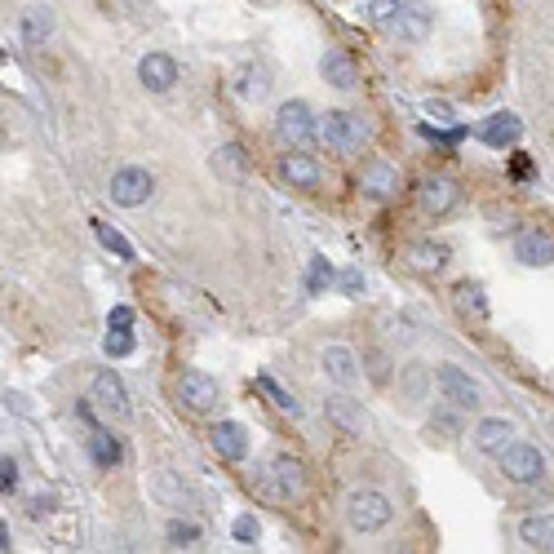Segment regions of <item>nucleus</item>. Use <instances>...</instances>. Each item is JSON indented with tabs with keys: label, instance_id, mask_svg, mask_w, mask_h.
<instances>
[{
	"label": "nucleus",
	"instance_id": "f257e3e1",
	"mask_svg": "<svg viewBox=\"0 0 554 554\" xmlns=\"http://www.w3.org/2000/svg\"><path fill=\"white\" fill-rule=\"evenodd\" d=\"M395 519V506L386 492L377 488H359L346 497V523H351L355 532H382L386 523Z\"/></svg>",
	"mask_w": 554,
	"mask_h": 554
},
{
	"label": "nucleus",
	"instance_id": "f03ea898",
	"mask_svg": "<svg viewBox=\"0 0 554 554\" xmlns=\"http://www.w3.org/2000/svg\"><path fill=\"white\" fill-rule=\"evenodd\" d=\"M368 133H373L368 120L355 116V111H328L320 120V138L337 151V156H355V151L368 142Z\"/></svg>",
	"mask_w": 554,
	"mask_h": 554
},
{
	"label": "nucleus",
	"instance_id": "7ed1b4c3",
	"mask_svg": "<svg viewBox=\"0 0 554 554\" xmlns=\"http://www.w3.org/2000/svg\"><path fill=\"white\" fill-rule=\"evenodd\" d=\"M275 133H280L284 147L293 151H306L315 138H320V120H315V111L306 107V102H284L280 111H275Z\"/></svg>",
	"mask_w": 554,
	"mask_h": 554
},
{
	"label": "nucleus",
	"instance_id": "20e7f679",
	"mask_svg": "<svg viewBox=\"0 0 554 554\" xmlns=\"http://www.w3.org/2000/svg\"><path fill=\"white\" fill-rule=\"evenodd\" d=\"M262 484H266V492H271V497H280V501L302 497V492H306V466L293 453H275L262 466Z\"/></svg>",
	"mask_w": 554,
	"mask_h": 554
},
{
	"label": "nucleus",
	"instance_id": "39448f33",
	"mask_svg": "<svg viewBox=\"0 0 554 554\" xmlns=\"http://www.w3.org/2000/svg\"><path fill=\"white\" fill-rule=\"evenodd\" d=\"M435 386H439V395H444V404H453L457 413H470V408L484 404V391H479V382H470V377L461 373L457 364H439Z\"/></svg>",
	"mask_w": 554,
	"mask_h": 554
},
{
	"label": "nucleus",
	"instance_id": "423d86ee",
	"mask_svg": "<svg viewBox=\"0 0 554 554\" xmlns=\"http://www.w3.org/2000/svg\"><path fill=\"white\" fill-rule=\"evenodd\" d=\"M501 475L515 479V484H537V479L546 475V457L532 444H510L506 453H501Z\"/></svg>",
	"mask_w": 554,
	"mask_h": 554
},
{
	"label": "nucleus",
	"instance_id": "0eeeda50",
	"mask_svg": "<svg viewBox=\"0 0 554 554\" xmlns=\"http://www.w3.org/2000/svg\"><path fill=\"white\" fill-rule=\"evenodd\" d=\"M151 191H156V178H151L147 169H116V178H111V200L125 204V209H138V204L151 200Z\"/></svg>",
	"mask_w": 554,
	"mask_h": 554
},
{
	"label": "nucleus",
	"instance_id": "6e6552de",
	"mask_svg": "<svg viewBox=\"0 0 554 554\" xmlns=\"http://www.w3.org/2000/svg\"><path fill=\"white\" fill-rule=\"evenodd\" d=\"M218 382L209 373H182L178 377V404L191 408V413H213L218 408Z\"/></svg>",
	"mask_w": 554,
	"mask_h": 554
},
{
	"label": "nucleus",
	"instance_id": "1a4fd4ad",
	"mask_svg": "<svg viewBox=\"0 0 554 554\" xmlns=\"http://www.w3.org/2000/svg\"><path fill=\"white\" fill-rule=\"evenodd\" d=\"M386 32L391 36H399V40H426L430 36V9L426 5H404V0H399L395 5V14L386 18Z\"/></svg>",
	"mask_w": 554,
	"mask_h": 554
},
{
	"label": "nucleus",
	"instance_id": "9d476101",
	"mask_svg": "<svg viewBox=\"0 0 554 554\" xmlns=\"http://www.w3.org/2000/svg\"><path fill=\"white\" fill-rule=\"evenodd\" d=\"M324 413H328V422L342 426L346 435H355V439L368 435V413H364V404H355V399L346 395V391H342V395H328Z\"/></svg>",
	"mask_w": 554,
	"mask_h": 554
},
{
	"label": "nucleus",
	"instance_id": "9b49d317",
	"mask_svg": "<svg viewBox=\"0 0 554 554\" xmlns=\"http://www.w3.org/2000/svg\"><path fill=\"white\" fill-rule=\"evenodd\" d=\"M94 404L102 408V413H111V417H129V391H125V382H120L111 368H102V373L94 377Z\"/></svg>",
	"mask_w": 554,
	"mask_h": 554
},
{
	"label": "nucleus",
	"instance_id": "f8f14e48",
	"mask_svg": "<svg viewBox=\"0 0 554 554\" xmlns=\"http://www.w3.org/2000/svg\"><path fill=\"white\" fill-rule=\"evenodd\" d=\"M138 80L151 89V94H169V89L178 85V63H173L169 54H147L138 63Z\"/></svg>",
	"mask_w": 554,
	"mask_h": 554
},
{
	"label": "nucleus",
	"instance_id": "ddd939ff",
	"mask_svg": "<svg viewBox=\"0 0 554 554\" xmlns=\"http://www.w3.org/2000/svg\"><path fill=\"white\" fill-rule=\"evenodd\" d=\"M213 439V453H218L222 461H244L249 457V430H244L240 422H218L209 430Z\"/></svg>",
	"mask_w": 554,
	"mask_h": 554
},
{
	"label": "nucleus",
	"instance_id": "4468645a",
	"mask_svg": "<svg viewBox=\"0 0 554 554\" xmlns=\"http://www.w3.org/2000/svg\"><path fill=\"white\" fill-rule=\"evenodd\" d=\"M324 377L333 386H342V391H351V386L359 382V359L351 346H328L324 351Z\"/></svg>",
	"mask_w": 554,
	"mask_h": 554
},
{
	"label": "nucleus",
	"instance_id": "2eb2a0df",
	"mask_svg": "<svg viewBox=\"0 0 554 554\" xmlns=\"http://www.w3.org/2000/svg\"><path fill=\"white\" fill-rule=\"evenodd\" d=\"M280 178L289 182V187H297V191H315V187H320V178H324V169L311 156H302V151H289V156L280 160Z\"/></svg>",
	"mask_w": 554,
	"mask_h": 554
},
{
	"label": "nucleus",
	"instance_id": "dca6fc26",
	"mask_svg": "<svg viewBox=\"0 0 554 554\" xmlns=\"http://www.w3.org/2000/svg\"><path fill=\"white\" fill-rule=\"evenodd\" d=\"M320 76L333 89H355L359 85V67H355V58L346 54V49H328V54L320 58Z\"/></svg>",
	"mask_w": 554,
	"mask_h": 554
},
{
	"label": "nucleus",
	"instance_id": "f3484780",
	"mask_svg": "<svg viewBox=\"0 0 554 554\" xmlns=\"http://www.w3.org/2000/svg\"><path fill=\"white\" fill-rule=\"evenodd\" d=\"M457 200H461V191H457V182H453V178H426V182H422V209H426V213H435V218L453 213V209H457Z\"/></svg>",
	"mask_w": 554,
	"mask_h": 554
},
{
	"label": "nucleus",
	"instance_id": "a211bd4d",
	"mask_svg": "<svg viewBox=\"0 0 554 554\" xmlns=\"http://www.w3.org/2000/svg\"><path fill=\"white\" fill-rule=\"evenodd\" d=\"M510 439H515V422H506V417H488V422L475 426V448H479V453L501 457L510 448Z\"/></svg>",
	"mask_w": 554,
	"mask_h": 554
},
{
	"label": "nucleus",
	"instance_id": "6ab92c4d",
	"mask_svg": "<svg viewBox=\"0 0 554 554\" xmlns=\"http://www.w3.org/2000/svg\"><path fill=\"white\" fill-rule=\"evenodd\" d=\"M479 138H484L488 147L506 151V147H515V142L523 138V125H519V116H510V111H497V116H488V120H484Z\"/></svg>",
	"mask_w": 554,
	"mask_h": 554
},
{
	"label": "nucleus",
	"instance_id": "aec40b11",
	"mask_svg": "<svg viewBox=\"0 0 554 554\" xmlns=\"http://www.w3.org/2000/svg\"><path fill=\"white\" fill-rule=\"evenodd\" d=\"M266 94H271V71L262 63H244L235 71V98L240 102H262Z\"/></svg>",
	"mask_w": 554,
	"mask_h": 554
},
{
	"label": "nucleus",
	"instance_id": "412c9836",
	"mask_svg": "<svg viewBox=\"0 0 554 554\" xmlns=\"http://www.w3.org/2000/svg\"><path fill=\"white\" fill-rule=\"evenodd\" d=\"M54 27H58V18L49 5H27L23 18H18V32H23V40H32V45H45L54 36Z\"/></svg>",
	"mask_w": 554,
	"mask_h": 554
},
{
	"label": "nucleus",
	"instance_id": "4be33fe9",
	"mask_svg": "<svg viewBox=\"0 0 554 554\" xmlns=\"http://www.w3.org/2000/svg\"><path fill=\"white\" fill-rule=\"evenodd\" d=\"M515 258L523 266H550L554 262V240L541 235V231H523L519 244H515Z\"/></svg>",
	"mask_w": 554,
	"mask_h": 554
},
{
	"label": "nucleus",
	"instance_id": "5701e85b",
	"mask_svg": "<svg viewBox=\"0 0 554 554\" xmlns=\"http://www.w3.org/2000/svg\"><path fill=\"white\" fill-rule=\"evenodd\" d=\"M213 173L227 182H240L244 173H249V151L240 147V142H227V147L213 151Z\"/></svg>",
	"mask_w": 554,
	"mask_h": 554
},
{
	"label": "nucleus",
	"instance_id": "b1692460",
	"mask_svg": "<svg viewBox=\"0 0 554 554\" xmlns=\"http://www.w3.org/2000/svg\"><path fill=\"white\" fill-rule=\"evenodd\" d=\"M89 457H94V466L102 470H111V466H120V439L111 435V430H102V426H89Z\"/></svg>",
	"mask_w": 554,
	"mask_h": 554
},
{
	"label": "nucleus",
	"instance_id": "393cba45",
	"mask_svg": "<svg viewBox=\"0 0 554 554\" xmlns=\"http://www.w3.org/2000/svg\"><path fill=\"white\" fill-rule=\"evenodd\" d=\"M519 541L528 550H554V515H528L519 523Z\"/></svg>",
	"mask_w": 554,
	"mask_h": 554
},
{
	"label": "nucleus",
	"instance_id": "a878e982",
	"mask_svg": "<svg viewBox=\"0 0 554 554\" xmlns=\"http://www.w3.org/2000/svg\"><path fill=\"white\" fill-rule=\"evenodd\" d=\"M359 187H364L368 196L386 200V196H395V191H399V173L391 169V164L373 160V164H368V169H364V182H359Z\"/></svg>",
	"mask_w": 554,
	"mask_h": 554
},
{
	"label": "nucleus",
	"instance_id": "bb28decb",
	"mask_svg": "<svg viewBox=\"0 0 554 554\" xmlns=\"http://www.w3.org/2000/svg\"><path fill=\"white\" fill-rule=\"evenodd\" d=\"M453 302L461 315H470V320H488V297H484V284H457L453 289Z\"/></svg>",
	"mask_w": 554,
	"mask_h": 554
},
{
	"label": "nucleus",
	"instance_id": "cd10ccee",
	"mask_svg": "<svg viewBox=\"0 0 554 554\" xmlns=\"http://www.w3.org/2000/svg\"><path fill=\"white\" fill-rule=\"evenodd\" d=\"M448 258H453V249H448V244H435V240L417 244V249L408 253V262H413L417 271H444Z\"/></svg>",
	"mask_w": 554,
	"mask_h": 554
},
{
	"label": "nucleus",
	"instance_id": "c85d7f7f",
	"mask_svg": "<svg viewBox=\"0 0 554 554\" xmlns=\"http://www.w3.org/2000/svg\"><path fill=\"white\" fill-rule=\"evenodd\" d=\"M258 391H262L266 399H271V404L280 408V413H289V417H297V413H302V404H297V399H293L289 391H284V386L275 382L271 373H258Z\"/></svg>",
	"mask_w": 554,
	"mask_h": 554
},
{
	"label": "nucleus",
	"instance_id": "c756f323",
	"mask_svg": "<svg viewBox=\"0 0 554 554\" xmlns=\"http://www.w3.org/2000/svg\"><path fill=\"white\" fill-rule=\"evenodd\" d=\"M94 231H98L102 249H111V253H116L120 262H133V249H129V240H125V235H120V231H111L107 222H94Z\"/></svg>",
	"mask_w": 554,
	"mask_h": 554
},
{
	"label": "nucleus",
	"instance_id": "7c9ffc66",
	"mask_svg": "<svg viewBox=\"0 0 554 554\" xmlns=\"http://www.w3.org/2000/svg\"><path fill=\"white\" fill-rule=\"evenodd\" d=\"M169 541H173L178 550L196 546V541H200V523H191V519H173V523H169Z\"/></svg>",
	"mask_w": 554,
	"mask_h": 554
},
{
	"label": "nucleus",
	"instance_id": "2f4dec72",
	"mask_svg": "<svg viewBox=\"0 0 554 554\" xmlns=\"http://www.w3.org/2000/svg\"><path fill=\"white\" fill-rule=\"evenodd\" d=\"M102 346H107V355H111V359H120V355H129V351H133V333H129V328H111L107 342H102Z\"/></svg>",
	"mask_w": 554,
	"mask_h": 554
},
{
	"label": "nucleus",
	"instance_id": "473e14b6",
	"mask_svg": "<svg viewBox=\"0 0 554 554\" xmlns=\"http://www.w3.org/2000/svg\"><path fill=\"white\" fill-rule=\"evenodd\" d=\"M328 284H333V266H328V258H311V293H324Z\"/></svg>",
	"mask_w": 554,
	"mask_h": 554
},
{
	"label": "nucleus",
	"instance_id": "72a5a7b5",
	"mask_svg": "<svg viewBox=\"0 0 554 554\" xmlns=\"http://www.w3.org/2000/svg\"><path fill=\"white\" fill-rule=\"evenodd\" d=\"M422 386H426V368H422V364L404 368V391L413 395V399H422Z\"/></svg>",
	"mask_w": 554,
	"mask_h": 554
},
{
	"label": "nucleus",
	"instance_id": "f704fd0d",
	"mask_svg": "<svg viewBox=\"0 0 554 554\" xmlns=\"http://www.w3.org/2000/svg\"><path fill=\"white\" fill-rule=\"evenodd\" d=\"M364 364H368V377H373V382H391V364H386L382 351H373Z\"/></svg>",
	"mask_w": 554,
	"mask_h": 554
},
{
	"label": "nucleus",
	"instance_id": "c9c22d12",
	"mask_svg": "<svg viewBox=\"0 0 554 554\" xmlns=\"http://www.w3.org/2000/svg\"><path fill=\"white\" fill-rule=\"evenodd\" d=\"M231 532H235V541H244V546H249V541H258V519H253V515H240Z\"/></svg>",
	"mask_w": 554,
	"mask_h": 554
},
{
	"label": "nucleus",
	"instance_id": "e433bc0d",
	"mask_svg": "<svg viewBox=\"0 0 554 554\" xmlns=\"http://www.w3.org/2000/svg\"><path fill=\"white\" fill-rule=\"evenodd\" d=\"M0 488H5V492L18 488V461H14V457L0 461Z\"/></svg>",
	"mask_w": 554,
	"mask_h": 554
},
{
	"label": "nucleus",
	"instance_id": "4c0bfd02",
	"mask_svg": "<svg viewBox=\"0 0 554 554\" xmlns=\"http://www.w3.org/2000/svg\"><path fill=\"white\" fill-rule=\"evenodd\" d=\"M27 510H32L36 519H40V515H49V510H54V492H36V497L27 501Z\"/></svg>",
	"mask_w": 554,
	"mask_h": 554
},
{
	"label": "nucleus",
	"instance_id": "58836bf2",
	"mask_svg": "<svg viewBox=\"0 0 554 554\" xmlns=\"http://www.w3.org/2000/svg\"><path fill=\"white\" fill-rule=\"evenodd\" d=\"M426 116L439 120V125H448V120H453V107H448V102H426Z\"/></svg>",
	"mask_w": 554,
	"mask_h": 554
},
{
	"label": "nucleus",
	"instance_id": "ea45409f",
	"mask_svg": "<svg viewBox=\"0 0 554 554\" xmlns=\"http://www.w3.org/2000/svg\"><path fill=\"white\" fill-rule=\"evenodd\" d=\"M430 435H457V417H430Z\"/></svg>",
	"mask_w": 554,
	"mask_h": 554
},
{
	"label": "nucleus",
	"instance_id": "a19ab883",
	"mask_svg": "<svg viewBox=\"0 0 554 554\" xmlns=\"http://www.w3.org/2000/svg\"><path fill=\"white\" fill-rule=\"evenodd\" d=\"M107 324L111 328H133V311H129V306H116V311L107 315Z\"/></svg>",
	"mask_w": 554,
	"mask_h": 554
},
{
	"label": "nucleus",
	"instance_id": "79ce46f5",
	"mask_svg": "<svg viewBox=\"0 0 554 554\" xmlns=\"http://www.w3.org/2000/svg\"><path fill=\"white\" fill-rule=\"evenodd\" d=\"M395 5H399V0H373L368 9H373V18H382V23H386V18L395 14Z\"/></svg>",
	"mask_w": 554,
	"mask_h": 554
},
{
	"label": "nucleus",
	"instance_id": "37998d69",
	"mask_svg": "<svg viewBox=\"0 0 554 554\" xmlns=\"http://www.w3.org/2000/svg\"><path fill=\"white\" fill-rule=\"evenodd\" d=\"M342 289H346V293H359V289H364V280H359V271H346V275H342Z\"/></svg>",
	"mask_w": 554,
	"mask_h": 554
}]
</instances>
